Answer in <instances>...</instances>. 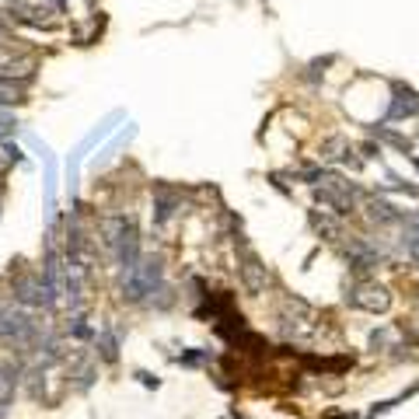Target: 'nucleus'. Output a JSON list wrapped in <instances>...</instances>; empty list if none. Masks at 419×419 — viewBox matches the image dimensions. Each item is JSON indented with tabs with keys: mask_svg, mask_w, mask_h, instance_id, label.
<instances>
[{
	"mask_svg": "<svg viewBox=\"0 0 419 419\" xmlns=\"http://www.w3.org/2000/svg\"><path fill=\"white\" fill-rule=\"evenodd\" d=\"M370 133H374L377 140H384V143H391V147H398V150L409 154V140H405V136H398V133H391V129H384V126H374Z\"/></svg>",
	"mask_w": 419,
	"mask_h": 419,
	"instance_id": "dca6fc26",
	"label": "nucleus"
},
{
	"mask_svg": "<svg viewBox=\"0 0 419 419\" xmlns=\"http://www.w3.org/2000/svg\"><path fill=\"white\" fill-rule=\"evenodd\" d=\"M136 377H140V381H143V384H154V388H157V377H150V374H143V370H140V374H136Z\"/></svg>",
	"mask_w": 419,
	"mask_h": 419,
	"instance_id": "5701e85b",
	"label": "nucleus"
},
{
	"mask_svg": "<svg viewBox=\"0 0 419 419\" xmlns=\"http://www.w3.org/2000/svg\"><path fill=\"white\" fill-rule=\"evenodd\" d=\"M112 255H116V262H119L122 269H133V266L140 262V235H136L133 221L126 224V231H122L119 242L112 245Z\"/></svg>",
	"mask_w": 419,
	"mask_h": 419,
	"instance_id": "0eeeda50",
	"label": "nucleus"
},
{
	"mask_svg": "<svg viewBox=\"0 0 419 419\" xmlns=\"http://www.w3.org/2000/svg\"><path fill=\"white\" fill-rule=\"evenodd\" d=\"M367 217H370L374 224H398V221H402V214H398L391 203H384V199H367Z\"/></svg>",
	"mask_w": 419,
	"mask_h": 419,
	"instance_id": "9b49d317",
	"label": "nucleus"
},
{
	"mask_svg": "<svg viewBox=\"0 0 419 419\" xmlns=\"http://www.w3.org/2000/svg\"><path fill=\"white\" fill-rule=\"evenodd\" d=\"M238 276H242V287H245V294H252V297H262L266 290H269V283H273V276H269V266L252 252V248H245L242 252V262H238Z\"/></svg>",
	"mask_w": 419,
	"mask_h": 419,
	"instance_id": "20e7f679",
	"label": "nucleus"
},
{
	"mask_svg": "<svg viewBox=\"0 0 419 419\" xmlns=\"http://www.w3.org/2000/svg\"><path fill=\"white\" fill-rule=\"evenodd\" d=\"M22 98H25L22 84H15V81H4V77H0V109H4V105H18Z\"/></svg>",
	"mask_w": 419,
	"mask_h": 419,
	"instance_id": "4468645a",
	"label": "nucleus"
},
{
	"mask_svg": "<svg viewBox=\"0 0 419 419\" xmlns=\"http://www.w3.org/2000/svg\"><path fill=\"white\" fill-rule=\"evenodd\" d=\"M315 199H318V206H329L335 217H346V214H353V199H346V196H339V192H332V189H315Z\"/></svg>",
	"mask_w": 419,
	"mask_h": 419,
	"instance_id": "9d476101",
	"label": "nucleus"
},
{
	"mask_svg": "<svg viewBox=\"0 0 419 419\" xmlns=\"http://www.w3.org/2000/svg\"><path fill=\"white\" fill-rule=\"evenodd\" d=\"M311 228H315L325 242H342V228H339V221L329 217V214H318V209H311Z\"/></svg>",
	"mask_w": 419,
	"mask_h": 419,
	"instance_id": "f8f14e48",
	"label": "nucleus"
},
{
	"mask_svg": "<svg viewBox=\"0 0 419 419\" xmlns=\"http://www.w3.org/2000/svg\"><path fill=\"white\" fill-rule=\"evenodd\" d=\"M402 248H405V255L419 266V238H412L409 231H405V238H402Z\"/></svg>",
	"mask_w": 419,
	"mask_h": 419,
	"instance_id": "6ab92c4d",
	"label": "nucleus"
},
{
	"mask_svg": "<svg viewBox=\"0 0 419 419\" xmlns=\"http://www.w3.org/2000/svg\"><path fill=\"white\" fill-rule=\"evenodd\" d=\"M349 150V143L342 140V136H332V140H325V147H322V161H342V154Z\"/></svg>",
	"mask_w": 419,
	"mask_h": 419,
	"instance_id": "2eb2a0df",
	"label": "nucleus"
},
{
	"mask_svg": "<svg viewBox=\"0 0 419 419\" xmlns=\"http://www.w3.org/2000/svg\"><path fill=\"white\" fill-rule=\"evenodd\" d=\"M22 161V154H18V147H11V143H0V171H8L11 164H18Z\"/></svg>",
	"mask_w": 419,
	"mask_h": 419,
	"instance_id": "f3484780",
	"label": "nucleus"
},
{
	"mask_svg": "<svg viewBox=\"0 0 419 419\" xmlns=\"http://www.w3.org/2000/svg\"><path fill=\"white\" fill-rule=\"evenodd\" d=\"M377 262H381V252L370 248L367 242H353V245H349V266H353L356 273H367V269H374Z\"/></svg>",
	"mask_w": 419,
	"mask_h": 419,
	"instance_id": "1a4fd4ad",
	"label": "nucleus"
},
{
	"mask_svg": "<svg viewBox=\"0 0 419 419\" xmlns=\"http://www.w3.org/2000/svg\"><path fill=\"white\" fill-rule=\"evenodd\" d=\"M39 339H42V329H39V322L25 308L0 311V342H4V346H11L18 353H32Z\"/></svg>",
	"mask_w": 419,
	"mask_h": 419,
	"instance_id": "f03ea898",
	"label": "nucleus"
},
{
	"mask_svg": "<svg viewBox=\"0 0 419 419\" xmlns=\"http://www.w3.org/2000/svg\"><path fill=\"white\" fill-rule=\"evenodd\" d=\"M0 35H4V29H0Z\"/></svg>",
	"mask_w": 419,
	"mask_h": 419,
	"instance_id": "393cba45",
	"label": "nucleus"
},
{
	"mask_svg": "<svg viewBox=\"0 0 419 419\" xmlns=\"http://www.w3.org/2000/svg\"><path fill=\"white\" fill-rule=\"evenodd\" d=\"M280 325H283L287 339H304V335L315 332V308L308 301H301V297H287Z\"/></svg>",
	"mask_w": 419,
	"mask_h": 419,
	"instance_id": "7ed1b4c3",
	"label": "nucleus"
},
{
	"mask_svg": "<svg viewBox=\"0 0 419 419\" xmlns=\"http://www.w3.org/2000/svg\"><path fill=\"white\" fill-rule=\"evenodd\" d=\"M388 339H391V329H381V332H374V335H370L374 349H384V346H388Z\"/></svg>",
	"mask_w": 419,
	"mask_h": 419,
	"instance_id": "412c9836",
	"label": "nucleus"
},
{
	"mask_svg": "<svg viewBox=\"0 0 419 419\" xmlns=\"http://www.w3.org/2000/svg\"><path fill=\"white\" fill-rule=\"evenodd\" d=\"M346 301L356 308V311H367V315H384L388 308H391V294H388V287H381V283H356L349 294H346Z\"/></svg>",
	"mask_w": 419,
	"mask_h": 419,
	"instance_id": "423d86ee",
	"label": "nucleus"
},
{
	"mask_svg": "<svg viewBox=\"0 0 419 419\" xmlns=\"http://www.w3.org/2000/svg\"><path fill=\"white\" fill-rule=\"evenodd\" d=\"M171 214H175V196L168 189H157V196H154V224H164Z\"/></svg>",
	"mask_w": 419,
	"mask_h": 419,
	"instance_id": "ddd939ff",
	"label": "nucleus"
},
{
	"mask_svg": "<svg viewBox=\"0 0 419 419\" xmlns=\"http://www.w3.org/2000/svg\"><path fill=\"white\" fill-rule=\"evenodd\" d=\"M11 133H15V122H0V140L11 136Z\"/></svg>",
	"mask_w": 419,
	"mask_h": 419,
	"instance_id": "4be33fe9",
	"label": "nucleus"
},
{
	"mask_svg": "<svg viewBox=\"0 0 419 419\" xmlns=\"http://www.w3.org/2000/svg\"><path fill=\"white\" fill-rule=\"evenodd\" d=\"M161 283H164V259L161 255H140V262L133 269H122L119 297L126 304H143V301H150V294Z\"/></svg>",
	"mask_w": 419,
	"mask_h": 419,
	"instance_id": "f257e3e1",
	"label": "nucleus"
},
{
	"mask_svg": "<svg viewBox=\"0 0 419 419\" xmlns=\"http://www.w3.org/2000/svg\"><path fill=\"white\" fill-rule=\"evenodd\" d=\"M15 301L25 308H56V294L42 276H18L15 280Z\"/></svg>",
	"mask_w": 419,
	"mask_h": 419,
	"instance_id": "39448f33",
	"label": "nucleus"
},
{
	"mask_svg": "<svg viewBox=\"0 0 419 419\" xmlns=\"http://www.w3.org/2000/svg\"><path fill=\"white\" fill-rule=\"evenodd\" d=\"M412 164H416V171H419V157H412Z\"/></svg>",
	"mask_w": 419,
	"mask_h": 419,
	"instance_id": "b1692460",
	"label": "nucleus"
},
{
	"mask_svg": "<svg viewBox=\"0 0 419 419\" xmlns=\"http://www.w3.org/2000/svg\"><path fill=\"white\" fill-rule=\"evenodd\" d=\"M70 332H74L77 339H88V335H91V329H88V318H84L81 311H74V318H70Z\"/></svg>",
	"mask_w": 419,
	"mask_h": 419,
	"instance_id": "a211bd4d",
	"label": "nucleus"
},
{
	"mask_svg": "<svg viewBox=\"0 0 419 419\" xmlns=\"http://www.w3.org/2000/svg\"><path fill=\"white\" fill-rule=\"evenodd\" d=\"M102 356L116 360V339H112V332H102Z\"/></svg>",
	"mask_w": 419,
	"mask_h": 419,
	"instance_id": "aec40b11",
	"label": "nucleus"
},
{
	"mask_svg": "<svg viewBox=\"0 0 419 419\" xmlns=\"http://www.w3.org/2000/svg\"><path fill=\"white\" fill-rule=\"evenodd\" d=\"M412 116H419V95L409 84H395V98H391L388 119H412Z\"/></svg>",
	"mask_w": 419,
	"mask_h": 419,
	"instance_id": "6e6552de",
	"label": "nucleus"
}]
</instances>
